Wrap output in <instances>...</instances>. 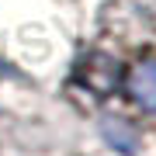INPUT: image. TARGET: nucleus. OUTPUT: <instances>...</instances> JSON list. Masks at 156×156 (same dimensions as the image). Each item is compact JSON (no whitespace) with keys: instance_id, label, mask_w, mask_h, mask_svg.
Masks as SVG:
<instances>
[{"instance_id":"f257e3e1","label":"nucleus","mask_w":156,"mask_h":156,"mask_svg":"<svg viewBox=\"0 0 156 156\" xmlns=\"http://www.w3.org/2000/svg\"><path fill=\"white\" fill-rule=\"evenodd\" d=\"M128 94L146 111H156V62L153 59L132 66V73H128Z\"/></svg>"}]
</instances>
